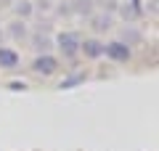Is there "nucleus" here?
I'll return each mask as SVG.
<instances>
[{
	"mask_svg": "<svg viewBox=\"0 0 159 151\" xmlns=\"http://www.w3.org/2000/svg\"><path fill=\"white\" fill-rule=\"evenodd\" d=\"M53 45L58 48L64 58H77L80 56V45H82V34L74 32V29H66V32H58L53 37Z\"/></svg>",
	"mask_w": 159,
	"mask_h": 151,
	"instance_id": "nucleus-1",
	"label": "nucleus"
},
{
	"mask_svg": "<svg viewBox=\"0 0 159 151\" xmlns=\"http://www.w3.org/2000/svg\"><path fill=\"white\" fill-rule=\"evenodd\" d=\"M32 74H37V77H53V74L61 69V61H58L53 53H40V56L32 58Z\"/></svg>",
	"mask_w": 159,
	"mask_h": 151,
	"instance_id": "nucleus-2",
	"label": "nucleus"
},
{
	"mask_svg": "<svg viewBox=\"0 0 159 151\" xmlns=\"http://www.w3.org/2000/svg\"><path fill=\"white\" fill-rule=\"evenodd\" d=\"M103 56L114 64H127L133 58V48H127L122 40H111V43H103Z\"/></svg>",
	"mask_w": 159,
	"mask_h": 151,
	"instance_id": "nucleus-3",
	"label": "nucleus"
},
{
	"mask_svg": "<svg viewBox=\"0 0 159 151\" xmlns=\"http://www.w3.org/2000/svg\"><path fill=\"white\" fill-rule=\"evenodd\" d=\"M88 21H90V29L96 34H103V32H111V29H114V13L98 11V13H90Z\"/></svg>",
	"mask_w": 159,
	"mask_h": 151,
	"instance_id": "nucleus-4",
	"label": "nucleus"
},
{
	"mask_svg": "<svg viewBox=\"0 0 159 151\" xmlns=\"http://www.w3.org/2000/svg\"><path fill=\"white\" fill-rule=\"evenodd\" d=\"M80 53H82L85 58H90V61H96V58L103 56V43L98 37H85L82 45H80Z\"/></svg>",
	"mask_w": 159,
	"mask_h": 151,
	"instance_id": "nucleus-5",
	"label": "nucleus"
},
{
	"mask_svg": "<svg viewBox=\"0 0 159 151\" xmlns=\"http://www.w3.org/2000/svg\"><path fill=\"white\" fill-rule=\"evenodd\" d=\"M29 43H32L34 56H40V53H51V48H53V37H51V34H45L43 29L34 32V34H29Z\"/></svg>",
	"mask_w": 159,
	"mask_h": 151,
	"instance_id": "nucleus-6",
	"label": "nucleus"
},
{
	"mask_svg": "<svg viewBox=\"0 0 159 151\" xmlns=\"http://www.w3.org/2000/svg\"><path fill=\"white\" fill-rule=\"evenodd\" d=\"M21 66V56H19L13 48H6V45H0V69H8V72H13V69Z\"/></svg>",
	"mask_w": 159,
	"mask_h": 151,
	"instance_id": "nucleus-7",
	"label": "nucleus"
},
{
	"mask_svg": "<svg viewBox=\"0 0 159 151\" xmlns=\"http://www.w3.org/2000/svg\"><path fill=\"white\" fill-rule=\"evenodd\" d=\"M6 32H8V37H11V40H27L29 37V27H27V21H21V19L11 21Z\"/></svg>",
	"mask_w": 159,
	"mask_h": 151,
	"instance_id": "nucleus-8",
	"label": "nucleus"
},
{
	"mask_svg": "<svg viewBox=\"0 0 159 151\" xmlns=\"http://www.w3.org/2000/svg\"><path fill=\"white\" fill-rule=\"evenodd\" d=\"M122 43H125L127 48H133V45H141V43H143V32H141V29H135L133 24H127V27L122 29Z\"/></svg>",
	"mask_w": 159,
	"mask_h": 151,
	"instance_id": "nucleus-9",
	"label": "nucleus"
},
{
	"mask_svg": "<svg viewBox=\"0 0 159 151\" xmlns=\"http://www.w3.org/2000/svg\"><path fill=\"white\" fill-rule=\"evenodd\" d=\"M69 8H72V13H77V16H90L93 13V0H72Z\"/></svg>",
	"mask_w": 159,
	"mask_h": 151,
	"instance_id": "nucleus-10",
	"label": "nucleus"
},
{
	"mask_svg": "<svg viewBox=\"0 0 159 151\" xmlns=\"http://www.w3.org/2000/svg\"><path fill=\"white\" fill-rule=\"evenodd\" d=\"M80 82H85V72H77V74H72V77L61 80L58 88H61V90H69V88H74V85H80Z\"/></svg>",
	"mask_w": 159,
	"mask_h": 151,
	"instance_id": "nucleus-11",
	"label": "nucleus"
},
{
	"mask_svg": "<svg viewBox=\"0 0 159 151\" xmlns=\"http://www.w3.org/2000/svg\"><path fill=\"white\" fill-rule=\"evenodd\" d=\"M16 13L21 16V21L27 16H32V3H29V0H16Z\"/></svg>",
	"mask_w": 159,
	"mask_h": 151,
	"instance_id": "nucleus-12",
	"label": "nucleus"
},
{
	"mask_svg": "<svg viewBox=\"0 0 159 151\" xmlns=\"http://www.w3.org/2000/svg\"><path fill=\"white\" fill-rule=\"evenodd\" d=\"M103 11L114 13V11H117V0H103Z\"/></svg>",
	"mask_w": 159,
	"mask_h": 151,
	"instance_id": "nucleus-13",
	"label": "nucleus"
},
{
	"mask_svg": "<svg viewBox=\"0 0 159 151\" xmlns=\"http://www.w3.org/2000/svg\"><path fill=\"white\" fill-rule=\"evenodd\" d=\"M11 90H27V82H11Z\"/></svg>",
	"mask_w": 159,
	"mask_h": 151,
	"instance_id": "nucleus-14",
	"label": "nucleus"
},
{
	"mask_svg": "<svg viewBox=\"0 0 159 151\" xmlns=\"http://www.w3.org/2000/svg\"><path fill=\"white\" fill-rule=\"evenodd\" d=\"M146 8H148L151 13H157V0H148V6H146Z\"/></svg>",
	"mask_w": 159,
	"mask_h": 151,
	"instance_id": "nucleus-15",
	"label": "nucleus"
}]
</instances>
